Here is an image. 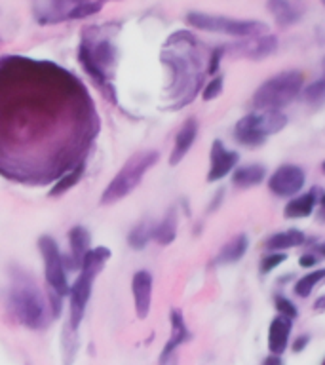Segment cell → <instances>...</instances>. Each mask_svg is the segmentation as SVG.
Listing matches in <instances>:
<instances>
[{
  "label": "cell",
  "instance_id": "obj_1",
  "mask_svg": "<svg viewBox=\"0 0 325 365\" xmlns=\"http://www.w3.org/2000/svg\"><path fill=\"white\" fill-rule=\"evenodd\" d=\"M97 133L93 101L80 80L50 61L0 63V173L44 182L86 162Z\"/></svg>",
  "mask_w": 325,
  "mask_h": 365
},
{
  "label": "cell",
  "instance_id": "obj_2",
  "mask_svg": "<svg viewBox=\"0 0 325 365\" xmlns=\"http://www.w3.org/2000/svg\"><path fill=\"white\" fill-rule=\"evenodd\" d=\"M198 40L187 31L171 34L164 44L162 61L171 68V93H175V107L181 108L194 99L202 84V57L198 56Z\"/></svg>",
  "mask_w": 325,
  "mask_h": 365
},
{
  "label": "cell",
  "instance_id": "obj_3",
  "mask_svg": "<svg viewBox=\"0 0 325 365\" xmlns=\"http://www.w3.org/2000/svg\"><path fill=\"white\" fill-rule=\"evenodd\" d=\"M78 61L84 73L93 80L103 96L108 101L116 103V91L113 86V76L116 63H118V50L107 34H97V27L86 29L78 46Z\"/></svg>",
  "mask_w": 325,
  "mask_h": 365
},
{
  "label": "cell",
  "instance_id": "obj_4",
  "mask_svg": "<svg viewBox=\"0 0 325 365\" xmlns=\"http://www.w3.org/2000/svg\"><path fill=\"white\" fill-rule=\"evenodd\" d=\"M110 257H113V251L105 247V245L91 247L86 253L82 267H80L78 278L71 285V291H68V301H71V308H68L71 310V322H68V327L73 331H78L82 318H84L86 307H88V301H90L91 297L93 284H96L97 276L105 268Z\"/></svg>",
  "mask_w": 325,
  "mask_h": 365
},
{
  "label": "cell",
  "instance_id": "obj_5",
  "mask_svg": "<svg viewBox=\"0 0 325 365\" xmlns=\"http://www.w3.org/2000/svg\"><path fill=\"white\" fill-rule=\"evenodd\" d=\"M8 308L17 324L27 329H44L53 318L48 299L29 282H16L8 291Z\"/></svg>",
  "mask_w": 325,
  "mask_h": 365
},
{
  "label": "cell",
  "instance_id": "obj_6",
  "mask_svg": "<svg viewBox=\"0 0 325 365\" xmlns=\"http://www.w3.org/2000/svg\"><path fill=\"white\" fill-rule=\"evenodd\" d=\"M304 86V74L301 71H284L262 82L251 97L253 110L282 113V108L296 99Z\"/></svg>",
  "mask_w": 325,
  "mask_h": 365
},
{
  "label": "cell",
  "instance_id": "obj_7",
  "mask_svg": "<svg viewBox=\"0 0 325 365\" xmlns=\"http://www.w3.org/2000/svg\"><path fill=\"white\" fill-rule=\"evenodd\" d=\"M160 160L158 150H141L131 156L122 170L113 177V181L108 182L107 188L101 194V204L110 205L116 204L120 200H124L128 194H131L139 185L143 177L147 175V171L156 165Z\"/></svg>",
  "mask_w": 325,
  "mask_h": 365
},
{
  "label": "cell",
  "instance_id": "obj_8",
  "mask_svg": "<svg viewBox=\"0 0 325 365\" xmlns=\"http://www.w3.org/2000/svg\"><path fill=\"white\" fill-rule=\"evenodd\" d=\"M187 23L192 29H198V31L228 34V36H236V38L262 36L268 31V25L262 21H255V19H232V17L213 16V14H204V11H188Z\"/></svg>",
  "mask_w": 325,
  "mask_h": 365
},
{
  "label": "cell",
  "instance_id": "obj_9",
  "mask_svg": "<svg viewBox=\"0 0 325 365\" xmlns=\"http://www.w3.org/2000/svg\"><path fill=\"white\" fill-rule=\"evenodd\" d=\"M285 124H287V116L284 113L253 110L236 122L234 137L245 147H259L268 137L284 130Z\"/></svg>",
  "mask_w": 325,
  "mask_h": 365
},
{
  "label": "cell",
  "instance_id": "obj_10",
  "mask_svg": "<svg viewBox=\"0 0 325 365\" xmlns=\"http://www.w3.org/2000/svg\"><path fill=\"white\" fill-rule=\"evenodd\" d=\"M38 250L42 253V261H44V276L46 282L50 285L51 293L57 297H68L71 285L67 278V267H65V259H63L59 245L51 236H40Z\"/></svg>",
  "mask_w": 325,
  "mask_h": 365
},
{
  "label": "cell",
  "instance_id": "obj_11",
  "mask_svg": "<svg viewBox=\"0 0 325 365\" xmlns=\"http://www.w3.org/2000/svg\"><path fill=\"white\" fill-rule=\"evenodd\" d=\"M306 182V173L301 165L284 164L268 177V190L278 198H295Z\"/></svg>",
  "mask_w": 325,
  "mask_h": 365
},
{
  "label": "cell",
  "instance_id": "obj_12",
  "mask_svg": "<svg viewBox=\"0 0 325 365\" xmlns=\"http://www.w3.org/2000/svg\"><path fill=\"white\" fill-rule=\"evenodd\" d=\"M239 154L236 150L225 147L221 139H215L211 145L210 153V171H207V182H217L225 179L228 173H232L238 164Z\"/></svg>",
  "mask_w": 325,
  "mask_h": 365
},
{
  "label": "cell",
  "instance_id": "obj_13",
  "mask_svg": "<svg viewBox=\"0 0 325 365\" xmlns=\"http://www.w3.org/2000/svg\"><path fill=\"white\" fill-rule=\"evenodd\" d=\"M278 50V38L274 34H262V36H253V38H244L238 44L228 48L230 53L251 61H261L264 57H270Z\"/></svg>",
  "mask_w": 325,
  "mask_h": 365
},
{
  "label": "cell",
  "instance_id": "obj_14",
  "mask_svg": "<svg viewBox=\"0 0 325 365\" xmlns=\"http://www.w3.org/2000/svg\"><path fill=\"white\" fill-rule=\"evenodd\" d=\"M131 295H133V307L139 319H145L150 312L153 302V274L148 270H137L131 278Z\"/></svg>",
  "mask_w": 325,
  "mask_h": 365
},
{
  "label": "cell",
  "instance_id": "obj_15",
  "mask_svg": "<svg viewBox=\"0 0 325 365\" xmlns=\"http://www.w3.org/2000/svg\"><path fill=\"white\" fill-rule=\"evenodd\" d=\"M91 250V236L88 232V228L82 227V225H76V227L71 228L68 232V257L65 259V267L74 270V268L82 267V261H84L86 253Z\"/></svg>",
  "mask_w": 325,
  "mask_h": 365
},
{
  "label": "cell",
  "instance_id": "obj_16",
  "mask_svg": "<svg viewBox=\"0 0 325 365\" xmlns=\"http://www.w3.org/2000/svg\"><path fill=\"white\" fill-rule=\"evenodd\" d=\"M76 0H48V2H34L33 14L34 19L40 25H53V23L68 21V14L73 10Z\"/></svg>",
  "mask_w": 325,
  "mask_h": 365
},
{
  "label": "cell",
  "instance_id": "obj_17",
  "mask_svg": "<svg viewBox=\"0 0 325 365\" xmlns=\"http://www.w3.org/2000/svg\"><path fill=\"white\" fill-rule=\"evenodd\" d=\"M170 322H171V333L167 342L164 344V350L160 354V365H165V361L173 356L177 348L185 344L187 341H190V331L187 327V322H185V316H182L181 310L173 308L170 314Z\"/></svg>",
  "mask_w": 325,
  "mask_h": 365
},
{
  "label": "cell",
  "instance_id": "obj_18",
  "mask_svg": "<svg viewBox=\"0 0 325 365\" xmlns=\"http://www.w3.org/2000/svg\"><path fill=\"white\" fill-rule=\"evenodd\" d=\"M196 137H198V120L187 118L182 122L181 130L177 131L175 145H173V150H171L170 154V165L181 164L182 158H185L188 154V150L192 148Z\"/></svg>",
  "mask_w": 325,
  "mask_h": 365
},
{
  "label": "cell",
  "instance_id": "obj_19",
  "mask_svg": "<svg viewBox=\"0 0 325 365\" xmlns=\"http://www.w3.org/2000/svg\"><path fill=\"white\" fill-rule=\"evenodd\" d=\"M291 329H293V319L276 316L268 327V350L272 356H282L285 348L289 344Z\"/></svg>",
  "mask_w": 325,
  "mask_h": 365
},
{
  "label": "cell",
  "instance_id": "obj_20",
  "mask_svg": "<svg viewBox=\"0 0 325 365\" xmlns=\"http://www.w3.org/2000/svg\"><path fill=\"white\" fill-rule=\"evenodd\" d=\"M267 8L272 11L274 19L282 27H289V25H295V23L301 21L302 11H304L301 4L287 2V0H272V2H268Z\"/></svg>",
  "mask_w": 325,
  "mask_h": 365
},
{
  "label": "cell",
  "instance_id": "obj_21",
  "mask_svg": "<svg viewBox=\"0 0 325 365\" xmlns=\"http://www.w3.org/2000/svg\"><path fill=\"white\" fill-rule=\"evenodd\" d=\"M318 202H319L318 194L314 192V190L299 194V196H295V198H291L289 202H287V205H285V210H284L285 219H304V217H310Z\"/></svg>",
  "mask_w": 325,
  "mask_h": 365
},
{
  "label": "cell",
  "instance_id": "obj_22",
  "mask_svg": "<svg viewBox=\"0 0 325 365\" xmlns=\"http://www.w3.org/2000/svg\"><path fill=\"white\" fill-rule=\"evenodd\" d=\"M304 232L296 230V228H291V230H284V232L272 234L270 238L264 242V247H267L270 253H284V251L291 250V247H296V245L304 244Z\"/></svg>",
  "mask_w": 325,
  "mask_h": 365
},
{
  "label": "cell",
  "instance_id": "obj_23",
  "mask_svg": "<svg viewBox=\"0 0 325 365\" xmlns=\"http://www.w3.org/2000/svg\"><path fill=\"white\" fill-rule=\"evenodd\" d=\"M267 177V168L261 164H247L236 168L232 173L234 187L238 188H249L261 185Z\"/></svg>",
  "mask_w": 325,
  "mask_h": 365
},
{
  "label": "cell",
  "instance_id": "obj_24",
  "mask_svg": "<svg viewBox=\"0 0 325 365\" xmlns=\"http://www.w3.org/2000/svg\"><path fill=\"white\" fill-rule=\"evenodd\" d=\"M247 245H249V240H247L245 234L234 236L232 240H228L227 244L222 245V250L217 255V262L219 264H234V262H238L245 255Z\"/></svg>",
  "mask_w": 325,
  "mask_h": 365
},
{
  "label": "cell",
  "instance_id": "obj_25",
  "mask_svg": "<svg viewBox=\"0 0 325 365\" xmlns=\"http://www.w3.org/2000/svg\"><path fill=\"white\" fill-rule=\"evenodd\" d=\"M177 236V211L171 207L165 217L160 222H154L153 240H156L160 245H170Z\"/></svg>",
  "mask_w": 325,
  "mask_h": 365
},
{
  "label": "cell",
  "instance_id": "obj_26",
  "mask_svg": "<svg viewBox=\"0 0 325 365\" xmlns=\"http://www.w3.org/2000/svg\"><path fill=\"white\" fill-rule=\"evenodd\" d=\"M153 230L154 222L147 221V219L141 222H137L135 227L130 230V234H128V244H130L131 250H145L148 245V242L153 240Z\"/></svg>",
  "mask_w": 325,
  "mask_h": 365
},
{
  "label": "cell",
  "instance_id": "obj_27",
  "mask_svg": "<svg viewBox=\"0 0 325 365\" xmlns=\"http://www.w3.org/2000/svg\"><path fill=\"white\" fill-rule=\"evenodd\" d=\"M84 171H86V162H82V164L76 165L74 170H71L68 173L59 177V179L53 182V187H51L50 196H61V194L68 192L73 187H76V185L80 182V179H82V175H84Z\"/></svg>",
  "mask_w": 325,
  "mask_h": 365
},
{
  "label": "cell",
  "instance_id": "obj_28",
  "mask_svg": "<svg viewBox=\"0 0 325 365\" xmlns=\"http://www.w3.org/2000/svg\"><path fill=\"white\" fill-rule=\"evenodd\" d=\"M321 279H325V268L310 270V272L304 274L302 278L296 279V284H295V287H293V291H295L296 297L306 299V297L312 295V289L319 284V282H321Z\"/></svg>",
  "mask_w": 325,
  "mask_h": 365
},
{
  "label": "cell",
  "instance_id": "obj_29",
  "mask_svg": "<svg viewBox=\"0 0 325 365\" xmlns=\"http://www.w3.org/2000/svg\"><path fill=\"white\" fill-rule=\"evenodd\" d=\"M103 2H74L73 10L68 14V21L74 19H86V17L96 16L103 10Z\"/></svg>",
  "mask_w": 325,
  "mask_h": 365
},
{
  "label": "cell",
  "instance_id": "obj_30",
  "mask_svg": "<svg viewBox=\"0 0 325 365\" xmlns=\"http://www.w3.org/2000/svg\"><path fill=\"white\" fill-rule=\"evenodd\" d=\"M304 93V99H306L308 105L312 107H319L325 103V78L321 76L319 80H314L312 84L308 86L306 90L302 91Z\"/></svg>",
  "mask_w": 325,
  "mask_h": 365
},
{
  "label": "cell",
  "instance_id": "obj_31",
  "mask_svg": "<svg viewBox=\"0 0 325 365\" xmlns=\"http://www.w3.org/2000/svg\"><path fill=\"white\" fill-rule=\"evenodd\" d=\"M76 348H78V339H76V331L68 327L63 336V364L73 365L76 358Z\"/></svg>",
  "mask_w": 325,
  "mask_h": 365
},
{
  "label": "cell",
  "instance_id": "obj_32",
  "mask_svg": "<svg viewBox=\"0 0 325 365\" xmlns=\"http://www.w3.org/2000/svg\"><path fill=\"white\" fill-rule=\"evenodd\" d=\"M222 88H225V78H222V74H215V76L205 84L204 90H202L204 101H213V99H217V97L222 93Z\"/></svg>",
  "mask_w": 325,
  "mask_h": 365
},
{
  "label": "cell",
  "instance_id": "obj_33",
  "mask_svg": "<svg viewBox=\"0 0 325 365\" xmlns=\"http://www.w3.org/2000/svg\"><path fill=\"white\" fill-rule=\"evenodd\" d=\"M274 307L278 310V316H284V318H289V319H295L299 316V310L289 299H285V297L278 295L274 299Z\"/></svg>",
  "mask_w": 325,
  "mask_h": 365
},
{
  "label": "cell",
  "instance_id": "obj_34",
  "mask_svg": "<svg viewBox=\"0 0 325 365\" xmlns=\"http://www.w3.org/2000/svg\"><path fill=\"white\" fill-rule=\"evenodd\" d=\"M285 253H267V255L261 259V274H268L272 272L274 268L279 267L282 262H285Z\"/></svg>",
  "mask_w": 325,
  "mask_h": 365
},
{
  "label": "cell",
  "instance_id": "obj_35",
  "mask_svg": "<svg viewBox=\"0 0 325 365\" xmlns=\"http://www.w3.org/2000/svg\"><path fill=\"white\" fill-rule=\"evenodd\" d=\"M222 51H225V48H217V50H213V53H211L210 65H207V73L210 74L217 73V68H219V61H221V57H222Z\"/></svg>",
  "mask_w": 325,
  "mask_h": 365
},
{
  "label": "cell",
  "instance_id": "obj_36",
  "mask_svg": "<svg viewBox=\"0 0 325 365\" xmlns=\"http://www.w3.org/2000/svg\"><path fill=\"white\" fill-rule=\"evenodd\" d=\"M316 262H318V259H316V255H314V253H304V255L299 259V264H301L302 268H312Z\"/></svg>",
  "mask_w": 325,
  "mask_h": 365
},
{
  "label": "cell",
  "instance_id": "obj_37",
  "mask_svg": "<svg viewBox=\"0 0 325 365\" xmlns=\"http://www.w3.org/2000/svg\"><path fill=\"white\" fill-rule=\"evenodd\" d=\"M308 342H310V336H308V335L296 336L295 344H293V350H295V352H302V350H304V346H306Z\"/></svg>",
  "mask_w": 325,
  "mask_h": 365
},
{
  "label": "cell",
  "instance_id": "obj_38",
  "mask_svg": "<svg viewBox=\"0 0 325 365\" xmlns=\"http://www.w3.org/2000/svg\"><path fill=\"white\" fill-rule=\"evenodd\" d=\"M262 365H284V359L279 358V356H268V358L262 359Z\"/></svg>",
  "mask_w": 325,
  "mask_h": 365
},
{
  "label": "cell",
  "instance_id": "obj_39",
  "mask_svg": "<svg viewBox=\"0 0 325 365\" xmlns=\"http://www.w3.org/2000/svg\"><path fill=\"white\" fill-rule=\"evenodd\" d=\"M314 308H316V310H325V297L318 299V301H316V304H314Z\"/></svg>",
  "mask_w": 325,
  "mask_h": 365
},
{
  "label": "cell",
  "instance_id": "obj_40",
  "mask_svg": "<svg viewBox=\"0 0 325 365\" xmlns=\"http://www.w3.org/2000/svg\"><path fill=\"white\" fill-rule=\"evenodd\" d=\"M319 205H321V210H325V194L319 198Z\"/></svg>",
  "mask_w": 325,
  "mask_h": 365
},
{
  "label": "cell",
  "instance_id": "obj_41",
  "mask_svg": "<svg viewBox=\"0 0 325 365\" xmlns=\"http://www.w3.org/2000/svg\"><path fill=\"white\" fill-rule=\"evenodd\" d=\"M319 251H321V255H325V245H319Z\"/></svg>",
  "mask_w": 325,
  "mask_h": 365
},
{
  "label": "cell",
  "instance_id": "obj_42",
  "mask_svg": "<svg viewBox=\"0 0 325 365\" xmlns=\"http://www.w3.org/2000/svg\"><path fill=\"white\" fill-rule=\"evenodd\" d=\"M321 67H324V78H325V57H324V61H321Z\"/></svg>",
  "mask_w": 325,
  "mask_h": 365
},
{
  "label": "cell",
  "instance_id": "obj_43",
  "mask_svg": "<svg viewBox=\"0 0 325 365\" xmlns=\"http://www.w3.org/2000/svg\"><path fill=\"white\" fill-rule=\"evenodd\" d=\"M321 171H324V173H325V160H324V164H321Z\"/></svg>",
  "mask_w": 325,
  "mask_h": 365
},
{
  "label": "cell",
  "instance_id": "obj_44",
  "mask_svg": "<svg viewBox=\"0 0 325 365\" xmlns=\"http://www.w3.org/2000/svg\"><path fill=\"white\" fill-rule=\"evenodd\" d=\"M321 219H325V210H321Z\"/></svg>",
  "mask_w": 325,
  "mask_h": 365
},
{
  "label": "cell",
  "instance_id": "obj_45",
  "mask_svg": "<svg viewBox=\"0 0 325 365\" xmlns=\"http://www.w3.org/2000/svg\"><path fill=\"white\" fill-rule=\"evenodd\" d=\"M324 365H325V361H324Z\"/></svg>",
  "mask_w": 325,
  "mask_h": 365
},
{
  "label": "cell",
  "instance_id": "obj_46",
  "mask_svg": "<svg viewBox=\"0 0 325 365\" xmlns=\"http://www.w3.org/2000/svg\"><path fill=\"white\" fill-rule=\"evenodd\" d=\"M324 6H325V2H324Z\"/></svg>",
  "mask_w": 325,
  "mask_h": 365
}]
</instances>
